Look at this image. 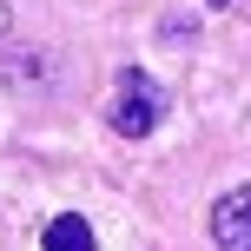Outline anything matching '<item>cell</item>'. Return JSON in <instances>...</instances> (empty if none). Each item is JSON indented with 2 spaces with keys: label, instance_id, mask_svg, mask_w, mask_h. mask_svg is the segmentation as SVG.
<instances>
[{
  "label": "cell",
  "instance_id": "cell-2",
  "mask_svg": "<svg viewBox=\"0 0 251 251\" xmlns=\"http://www.w3.org/2000/svg\"><path fill=\"white\" fill-rule=\"evenodd\" d=\"M212 238H218V251H251V185L225 192L212 205Z\"/></svg>",
  "mask_w": 251,
  "mask_h": 251
},
{
  "label": "cell",
  "instance_id": "cell-3",
  "mask_svg": "<svg viewBox=\"0 0 251 251\" xmlns=\"http://www.w3.org/2000/svg\"><path fill=\"white\" fill-rule=\"evenodd\" d=\"M40 251H100V245H93V225L79 212H60V218H47V231H40Z\"/></svg>",
  "mask_w": 251,
  "mask_h": 251
},
{
  "label": "cell",
  "instance_id": "cell-4",
  "mask_svg": "<svg viewBox=\"0 0 251 251\" xmlns=\"http://www.w3.org/2000/svg\"><path fill=\"white\" fill-rule=\"evenodd\" d=\"M7 20H13V7H7V0H0V33H7Z\"/></svg>",
  "mask_w": 251,
  "mask_h": 251
},
{
  "label": "cell",
  "instance_id": "cell-5",
  "mask_svg": "<svg viewBox=\"0 0 251 251\" xmlns=\"http://www.w3.org/2000/svg\"><path fill=\"white\" fill-rule=\"evenodd\" d=\"M205 7H231V0H205Z\"/></svg>",
  "mask_w": 251,
  "mask_h": 251
},
{
  "label": "cell",
  "instance_id": "cell-1",
  "mask_svg": "<svg viewBox=\"0 0 251 251\" xmlns=\"http://www.w3.org/2000/svg\"><path fill=\"white\" fill-rule=\"evenodd\" d=\"M106 119H113V132H126V139H146L152 126L165 119V93H159V79L139 73V66H126L113 106H106Z\"/></svg>",
  "mask_w": 251,
  "mask_h": 251
}]
</instances>
